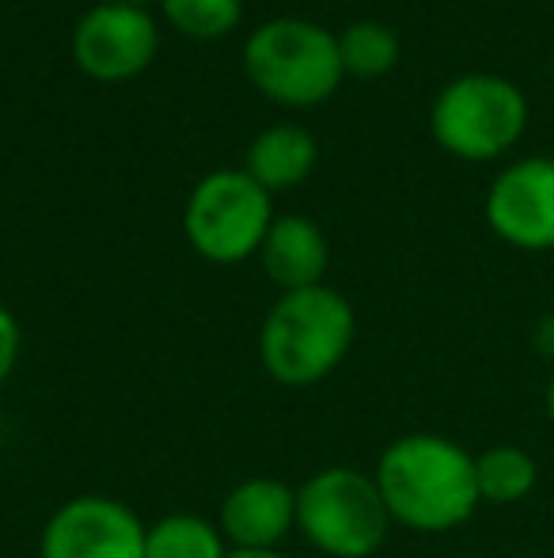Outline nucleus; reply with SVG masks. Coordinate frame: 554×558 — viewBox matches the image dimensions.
<instances>
[{
	"label": "nucleus",
	"instance_id": "nucleus-1",
	"mask_svg": "<svg viewBox=\"0 0 554 558\" xmlns=\"http://www.w3.org/2000/svg\"><path fill=\"white\" fill-rule=\"evenodd\" d=\"M372 478L392 521L415 532H452L482 506L475 456L441 434H407L392 441Z\"/></svg>",
	"mask_w": 554,
	"mask_h": 558
},
{
	"label": "nucleus",
	"instance_id": "nucleus-2",
	"mask_svg": "<svg viewBox=\"0 0 554 558\" xmlns=\"http://www.w3.org/2000/svg\"><path fill=\"white\" fill-rule=\"evenodd\" d=\"M354 331V308L334 289L311 286L285 293L262 324V368L285 388H311L342 365Z\"/></svg>",
	"mask_w": 554,
	"mask_h": 558
},
{
	"label": "nucleus",
	"instance_id": "nucleus-3",
	"mask_svg": "<svg viewBox=\"0 0 554 558\" xmlns=\"http://www.w3.org/2000/svg\"><path fill=\"white\" fill-rule=\"evenodd\" d=\"M296 529L331 558H369L392 529L377 478L354 468H327L296 490Z\"/></svg>",
	"mask_w": 554,
	"mask_h": 558
},
{
	"label": "nucleus",
	"instance_id": "nucleus-4",
	"mask_svg": "<svg viewBox=\"0 0 554 558\" xmlns=\"http://www.w3.org/2000/svg\"><path fill=\"white\" fill-rule=\"evenodd\" d=\"M244 61L262 96L288 107H311L327 99L346 73L338 38L304 20H278L259 27L247 43Z\"/></svg>",
	"mask_w": 554,
	"mask_h": 558
},
{
	"label": "nucleus",
	"instance_id": "nucleus-5",
	"mask_svg": "<svg viewBox=\"0 0 554 558\" xmlns=\"http://www.w3.org/2000/svg\"><path fill=\"white\" fill-rule=\"evenodd\" d=\"M528 125V104L502 76H459L433 107V137L464 160H494L517 145Z\"/></svg>",
	"mask_w": 554,
	"mask_h": 558
},
{
	"label": "nucleus",
	"instance_id": "nucleus-6",
	"mask_svg": "<svg viewBox=\"0 0 554 558\" xmlns=\"http://www.w3.org/2000/svg\"><path fill=\"white\" fill-rule=\"evenodd\" d=\"M270 225V191L239 171L209 175L186 206V235L209 263L247 258L262 247Z\"/></svg>",
	"mask_w": 554,
	"mask_h": 558
},
{
	"label": "nucleus",
	"instance_id": "nucleus-7",
	"mask_svg": "<svg viewBox=\"0 0 554 558\" xmlns=\"http://www.w3.org/2000/svg\"><path fill=\"white\" fill-rule=\"evenodd\" d=\"M148 524L103 494H81L46 521L38 558H145Z\"/></svg>",
	"mask_w": 554,
	"mask_h": 558
},
{
	"label": "nucleus",
	"instance_id": "nucleus-8",
	"mask_svg": "<svg viewBox=\"0 0 554 558\" xmlns=\"http://www.w3.org/2000/svg\"><path fill=\"white\" fill-rule=\"evenodd\" d=\"M156 27L137 4H99L73 35V58L96 81H130L152 61Z\"/></svg>",
	"mask_w": 554,
	"mask_h": 558
},
{
	"label": "nucleus",
	"instance_id": "nucleus-9",
	"mask_svg": "<svg viewBox=\"0 0 554 558\" xmlns=\"http://www.w3.org/2000/svg\"><path fill=\"white\" fill-rule=\"evenodd\" d=\"M487 221L513 247H554V160L535 156L502 171L490 186Z\"/></svg>",
	"mask_w": 554,
	"mask_h": 558
},
{
	"label": "nucleus",
	"instance_id": "nucleus-10",
	"mask_svg": "<svg viewBox=\"0 0 554 558\" xmlns=\"http://www.w3.org/2000/svg\"><path fill=\"white\" fill-rule=\"evenodd\" d=\"M293 529L296 490L281 478H247L221 506V532L236 551H274Z\"/></svg>",
	"mask_w": 554,
	"mask_h": 558
},
{
	"label": "nucleus",
	"instance_id": "nucleus-11",
	"mask_svg": "<svg viewBox=\"0 0 554 558\" xmlns=\"http://www.w3.org/2000/svg\"><path fill=\"white\" fill-rule=\"evenodd\" d=\"M262 270L285 293L319 286L327 270V240L308 217H281L262 240Z\"/></svg>",
	"mask_w": 554,
	"mask_h": 558
},
{
	"label": "nucleus",
	"instance_id": "nucleus-12",
	"mask_svg": "<svg viewBox=\"0 0 554 558\" xmlns=\"http://www.w3.org/2000/svg\"><path fill=\"white\" fill-rule=\"evenodd\" d=\"M311 163H316L311 133L296 125H274L247 153V175L267 191H281V186H296L300 179H308Z\"/></svg>",
	"mask_w": 554,
	"mask_h": 558
},
{
	"label": "nucleus",
	"instance_id": "nucleus-13",
	"mask_svg": "<svg viewBox=\"0 0 554 558\" xmlns=\"http://www.w3.org/2000/svg\"><path fill=\"white\" fill-rule=\"evenodd\" d=\"M475 483H479V498L487 506H517L535 490L540 468L525 448L494 445L482 456H475Z\"/></svg>",
	"mask_w": 554,
	"mask_h": 558
},
{
	"label": "nucleus",
	"instance_id": "nucleus-14",
	"mask_svg": "<svg viewBox=\"0 0 554 558\" xmlns=\"http://www.w3.org/2000/svg\"><path fill=\"white\" fill-rule=\"evenodd\" d=\"M145 558H229V539L198 513H171L148 524Z\"/></svg>",
	"mask_w": 554,
	"mask_h": 558
},
{
	"label": "nucleus",
	"instance_id": "nucleus-15",
	"mask_svg": "<svg viewBox=\"0 0 554 558\" xmlns=\"http://www.w3.org/2000/svg\"><path fill=\"white\" fill-rule=\"evenodd\" d=\"M342 69L357 76H380L399 61V38L384 23H354L338 38Z\"/></svg>",
	"mask_w": 554,
	"mask_h": 558
},
{
	"label": "nucleus",
	"instance_id": "nucleus-16",
	"mask_svg": "<svg viewBox=\"0 0 554 558\" xmlns=\"http://www.w3.org/2000/svg\"><path fill=\"white\" fill-rule=\"evenodd\" d=\"M163 12L194 38H221L239 23V0H163Z\"/></svg>",
	"mask_w": 554,
	"mask_h": 558
},
{
	"label": "nucleus",
	"instance_id": "nucleus-17",
	"mask_svg": "<svg viewBox=\"0 0 554 558\" xmlns=\"http://www.w3.org/2000/svg\"><path fill=\"white\" fill-rule=\"evenodd\" d=\"M15 361H20V324L12 312L0 304V384L12 376Z\"/></svg>",
	"mask_w": 554,
	"mask_h": 558
},
{
	"label": "nucleus",
	"instance_id": "nucleus-18",
	"mask_svg": "<svg viewBox=\"0 0 554 558\" xmlns=\"http://www.w3.org/2000/svg\"><path fill=\"white\" fill-rule=\"evenodd\" d=\"M535 345H540L543 357L554 361V316H543V324L535 327Z\"/></svg>",
	"mask_w": 554,
	"mask_h": 558
},
{
	"label": "nucleus",
	"instance_id": "nucleus-19",
	"mask_svg": "<svg viewBox=\"0 0 554 558\" xmlns=\"http://www.w3.org/2000/svg\"><path fill=\"white\" fill-rule=\"evenodd\" d=\"M229 558H285V555H278V551H236V547H232Z\"/></svg>",
	"mask_w": 554,
	"mask_h": 558
},
{
	"label": "nucleus",
	"instance_id": "nucleus-20",
	"mask_svg": "<svg viewBox=\"0 0 554 558\" xmlns=\"http://www.w3.org/2000/svg\"><path fill=\"white\" fill-rule=\"evenodd\" d=\"M543 403H547V418H551V426H554V376L547 380V399H543Z\"/></svg>",
	"mask_w": 554,
	"mask_h": 558
},
{
	"label": "nucleus",
	"instance_id": "nucleus-21",
	"mask_svg": "<svg viewBox=\"0 0 554 558\" xmlns=\"http://www.w3.org/2000/svg\"><path fill=\"white\" fill-rule=\"evenodd\" d=\"M111 4H140V0H111Z\"/></svg>",
	"mask_w": 554,
	"mask_h": 558
}]
</instances>
